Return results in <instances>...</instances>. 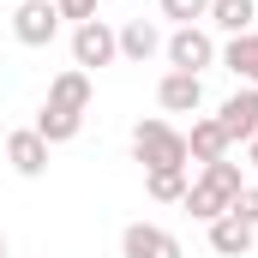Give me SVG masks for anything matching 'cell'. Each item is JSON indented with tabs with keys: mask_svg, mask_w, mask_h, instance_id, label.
<instances>
[{
	"mask_svg": "<svg viewBox=\"0 0 258 258\" xmlns=\"http://www.w3.org/2000/svg\"><path fill=\"white\" fill-rule=\"evenodd\" d=\"M84 108H90V72L72 66V72H60L48 84V102L36 114V132L48 144H66V138H78V126H84Z\"/></svg>",
	"mask_w": 258,
	"mask_h": 258,
	"instance_id": "obj_1",
	"label": "cell"
},
{
	"mask_svg": "<svg viewBox=\"0 0 258 258\" xmlns=\"http://www.w3.org/2000/svg\"><path fill=\"white\" fill-rule=\"evenodd\" d=\"M240 186H246V180H240V162L222 156V162H204V168H198V180L186 186L180 204L192 210L198 222H216V216H228V204L240 198Z\"/></svg>",
	"mask_w": 258,
	"mask_h": 258,
	"instance_id": "obj_2",
	"label": "cell"
},
{
	"mask_svg": "<svg viewBox=\"0 0 258 258\" xmlns=\"http://www.w3.org/2000/svg\"><path fill=\"white\" fill-rule=\"evenodd\" d=\"M132 156L144 162V174H150V168H192L186 132H174L168 120H138V126H132Z\"/></svg>",
	"mask_w": 258,
	"mask_h": 258,
	"instance_id": "obj_3",
	"label": "cell"
},
{
	"mask_svg": "<svg viewBox=\"0 0 258 258\" xmlns=\"http://www.w3.org/2000/svg\"><path fill=\"white\" fill-rule=\"evenodd\" d=\"M120 60V42H114V24L90 18V24H72V66L78 72H96V66Z\"/></svg>",
	"mask_w": 258,
	"mask_h": 258,
	"instance_id": "obj_4",
	"label": "cell"
},
{
	"mask_svg": "<svg viewBox=\"0 0 258 258\" xmlns=\"http://www.w3.org/2000/svg\"><path fill=\"white\" fill-rule=\"evenodd\" d=\"M162 54H168V72H198V78H204V66H216V42H210V30L180 24V30L162 42Z\"/></svg>",
	"mask_w": 258,
	"mask_h": 258,
	"instance_id": "obj_5",
	"label": "cell"
},
{
	"mask_svg": "<svg viewBox=\"0 0 258 258\" xmlns=\"http://www.w3.org/2000/svg\"><path fill=\"white\" fill-rule=\"evenodd\" d=\"M54 30H60V6H54V0H18V6H12V36H18L24 48H48Z\"/></svg>",
	"mask_w": 258,
	"mask_h": 258,
	"instance_id": "obj_6",
	"label": "cell"
},
{
	"mask_svg": "<svg viewBox=\"0 0 258 258\" xmlns=\"http://www.w3.org/2000/svg\"><path fill=\"white\" fill-rule=\"evenodd\" d=\"M120 258H180V240L168 228H156V222H126Z\"/></svg>",
	"mask_w": 258,
	"mask_h": 258,
	"instance_id": "obj_7",
	"label": "cell"
},
{
	"mask_svg": "<svg viewBox=\"0 0 258 258\" xmlns=\"http://www.w3.org/2000/svg\"><path fill=\"white\" fill-rule=\"evenodd\" d=\"M156 102H162V114H198L204 108V78L198 72H162Z\"/></svg>",
	"mask_w": 258,
	"mask_h": 258,
	"instance_id": "obj_8",
	"label": "cell"
},
{
	"mask_svg": "<svg viewBox=\"0 0 258 258\" xmlns=\"http://www.w3.org/2000/svg\"><path fill=\"white\" fill-rule=\"evenodd\" d=\"M6 162L24 174V180H36V174H48V138L36 126H18L12 138H6Z\"/></svg>",
	"mask_w": 258,
	"mask_h": 258,
	"instance_id": "obj_9",
	"label": "cell"
},
{
	"mask_svg": "<svg viewBox=\"0 0 258 258\" xmlns=\"http://www.w3.org/2000/svg\"><path fill=\"white\" fill-rule=\"evenodd\" d=\"M216 120H222V132H228V144H246V138L258 132V90H252V84H240V90L222 102Z\"/></svg>",
	"mask_w": 258,
	"mask_h": 258,
	"instance_id": "obj_10",
	"label": "cell"
},
{
	"mask_svg": "<svg viewBox=\"0 0 258 258\" xmlns=\"http://www.w3.org/2000/svg\"><path fill=\"white\" fill-rule=\"evenodd\" d=\"M114 42H120V60L144 66L150 54H162V30L150 24V18H126L120 30H114Z\"/></svg>",
	"mask_w": 258,
	"mask_h": 258,
	"instance_id": "obj_11",
	"label": "cell"
},
{
	"mask_svg": "<svg viewBox=\"0 0 258 258\" xmlns=\"http://www.w3.org/2000/svg\"><path fill=\"white\" fill-rule=\"evenodd\" d=\"M186 156H192L198 168H204V162H222V156H228V132H222V120H216V114L192 120V132H186Z\"/></svg>",
	"mask_w": 258,
	"mask_h": 258,
	"instance_id": "obj_12",
	"label": "cell"
},
{
	"mask_svg": "<svg viewBox=\"0 0 258 258\" xmlns=\"http://www.w3.org/2000/svg\"><path fill=\"white\" fill-rule=\"evenodd\" d=\"M204 228H210V252L216 258H246L252 252V234H258L240 216H216V222H204Z\"/></svg>",
	"mask_w": 258,
	"mask_h": 258,
	"instance_id": "obj_13",
	"label": "cell"
},
{
	"mask_svg": "<svg viewBox=\"0 0 258 258\" xmlns=\"http://www.w3.org/2000/svg\"><path fill=\"white\" fill-rule=\"evenodd\" d=\"M222 66H228L240 84H252V90H258V30H246V36H228Z\"/></svg>",
	"mask_w": 258,
	"mask_h": 258,
	"instance_id": "obj_14",
	"label": "cell"
},
{
	"mask_svg": "<svg viewBox=\"0 0 258 258\" xmlns=\"http://www.w3.org/2000/svg\"><path fill=\"white\" fill-rule=\"evenodd\" d=\"M252 18H258L252 0H210V24H216V30H228V36H246V30H252Z\"/></svg>",
	"mask_w": 258,
	"mask_h": 258,
	"instance_id": "obj_15",
	"label": "cell"
},
{
	"mask_svg": "<svg viewBox=\"0 0 258 258\" xmlns=\"http://www.w3.org/2000/svg\"><path fill=\"white\" fill-rule=\"evenodd\" d=\"M186 186H192V180H186V168H150V174H144V192L156 198V204H180Z\"/></svg>",
	"mask_w": 258,
	"mask_h": 258,
	"instance_id": "obj_16",
	"label": "cell"
},
{
	"mask_svg": "<svg viewBox=\"0 0 258 258\" xmlns=\"http://www.w3.org/2000/svg\"><path fill=\"white\" fill-rule=\"evenodd\" d=\"M162 18H174V30L198 24V18H210V0H162Z\"/></svg>",
	"mask_w": 258,
	"mask_h": 258,
	"instance_id": "obj_17",
	"label": "cell"
},
{
	"mask_svg": "<svg viewBox=\"0 0 258 258\" xmlns=\"http://www.w3.org/2000/svg\"><path fill=\"white\" fill-rule=\"evenodd\" d=\"M228 216H240L246 228H258V186H240V198L228 204Z\"/></svg>",
	"mask_w": 258,
	"mask_h": 258,
	"instance_id": "obj_18",
	"label": "cell"
},
{
	"mask_svg": "<svg viewBox=\"0 0 258 258\" xmlns=\"http://www.w3.org/2000/svg\"><path fill=\"white\" fill-rule=\"evenodd\" d=\"M60 6V18H72V24H90L96 18V0H54Z\"/></svg>",
	"mask_w": 258,
	"mask_h": 258,
	"instance_id": "obj_19",
	"label": "cell"
},
{
	"mask_svg": "<svg viewBox=\"0 0 258 258\" xmlns=\"http://www.w3.org/2000/svg\"><path fill=\"white\" fill-rule=\"evenodd\" d=\"M246 162H252V168H258V132H252V138H246Z\"/></svg>",
	"mask_w": 258,
	"mask_h": 258,
	"instance_id": "obj_20",
	"label": "cell"
},
{
	"mask_svg": "<svg viewBox=\"0 0 258 258\" xmlns=\"http://www.w3.org/2000/svg\"><path fill=\"white\" fill-rule=\"evenodd\" d=\"M0 258H6V234H0Z\"/></svg>",
	"mask_w": 258,
	"mask_h": 258,
	"instance_id": "obj_21",
	"label": "cell"
}]
</instances>
